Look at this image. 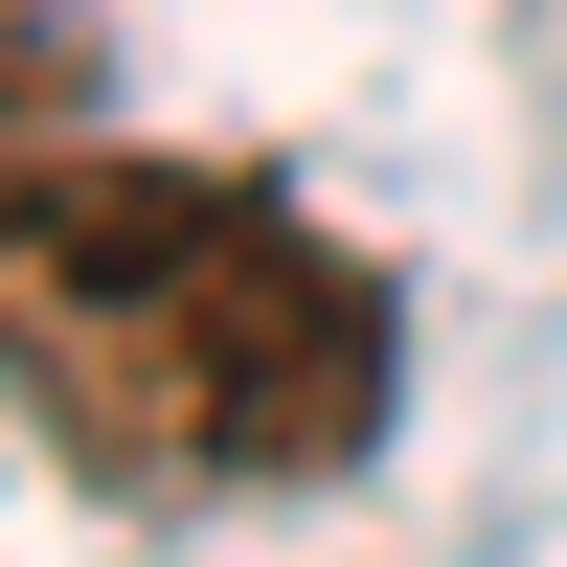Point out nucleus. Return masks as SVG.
<instances>
[{
    "label": "nucleus",
    "mask_w": 567,
    "mask_h": 567,
    "mask_svg": "<svg viewBox=\"0 0 567 567\" xmlns=\"http://www.w3.org/2000/svg\"><path fill=\"white\" fill-rule=\"evenodd\" d=\"M23 386L91 477L272 499L386 432V296L227 159H23Z\"/></svg>",
    "instance_id": "f257e3e1"
}]
</instances>
